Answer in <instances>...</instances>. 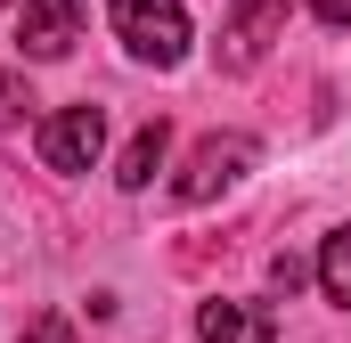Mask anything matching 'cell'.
Instances as JSON below:
<instances>
[{
    "label": "cell",
    "instance_id": "obj_2",
    "mask_svg": "<svg viewBox=\"0 0 351 343\" xmlns=\"http://www.w3.org/2000/svg\"><path fill=\"white\" fill-rule=\"evenodd\" d=\"M254 164H262V139H245V131H213V139H196V156H188V172L172 180V196H180V204H213L221 188H237Z\"/></svg>",
    "mask_w": 351,
    "mask_h": 343
},
{
    "label": "cell",
    "instance_id": "obj_11",
    "mask_svg": "<svg viewBox=\"0 0 351 343\" xmlns=\"http://www.w3.org/2000/svg\"><path fill=\"white\" fill-rule=\"evenodd\" d=\"M302 278H311V270H302V261H294V254H278V261H269V286H278V294H294Z\"/></svg>",
    "mask_w": 351,
    "mask_h": 343
},
{
    "label": "cell",
    "instance_id": "obj_8",
    "mask_svg": "<svg viewBox=\"0 0 351 343\" xmlns=\"http://www.w3.org/2000/svg\"><path fill=\"white\" fill-rule=\"evenodd\" d=\"M319 286H327V303L351 311V229H335V237L319 246Z\"/></svg>",
    "mask_w": 351,
    "mask_h": 343
},
{
    "label": "cell",
    "instance_id": "obj_9",
    "mask_svg": "<svg viewBox=\"0 0 351 343\" xmlns=\"http://www.w3.org/2000/svg\"><path fill=\"white\" fill-rule=\"evenodd\" d=\"M25 106H33L25 74H0V131H8V123H25Z\"/></svg>",
    "mask_w": 351,
    "mask_h": 343
},
{
    "label": "cell",
    "instance_id": "obj_6",
    "mask_svg": "<svg viewBox=\"0 0 351 343\" xmlns=\"http://www.w3.org/2000/svg\"><path fill=\"white\" fill-rule=\"evenodd\" d=\"M196 335L204 343H278V319L262 303H204L196 311Z\"/></svg>",
    "mask_w": 351,
    "mask_h": 343
},
{
    "label": "cell",
    "instance_id": "obj_4",
    "mask_svg": "<svg viewBox=\"0 0 351 343\" xmlns=\"http://www.w3.org/2000/svg\"><path fill=\"white\" fill-rule=\"evenodd\" d=\"M106 147V106H58L41 123V164L49 172H90Z\"/></svg>",
    "mask_w": 351,
    "mask_h": 343
},
{
    "label": "cell",
    "instance_id": "obj_1",
    "mask_svg": "<svg viewBox=\"0 0 351 343\" xmlns=\"http://www.w3.org/2000/svg\"><path fill=\"white\" fill-rule=\"evenodd\" d=\"M106 16H114L123 49L139 66H180L188 58V8L180 0H106Z\"/></svg>",
    "mask_w": 351,
    "mask_h": 343
},
{
    "label": "cell",
    "instance_id": "obj_10",
    "mask_svg": "<svg viewBox=\"0 0 351 343\" xmlns=\"http://www.w3.org/2000/svg\"><path fill=\"white\" fill-rule=\"evenodd\" d=\"M25 343H74V327H66V311H41V319L25 327Z\"/></svg>",
    "mask_w": 351,
    "mask_h": 343
},
{
    "label": "cell",
    "instance_id": "obj_5",
    "mask_svg": "<svg viewBox=\"0 0 351 343\" xmlns=\"http://www.w3.org/2000/svg\"><path fill=\"white\" fill-rule=\"evenodd\" d=\"M16 41H25V58H66L82 41V0H25L16 8Z\"/></svg>",
    "mask_w": 351,
    "mask_h": 343
},
{
    "label": "cell",
    "instance_id": "obj_13",
    "mask_svg": "<svg viewBox=\"0 0 351 343\" xmlns=\"http://www.w3.org/2000/svg\"><path fill=\"white\" fill-rule=\"evenodd\" d=\"M0 8H8V0H0Z\"/></svg>",
    "mask_w": 351,
    "mask_h": 343
},
{
    "label": "cell",
    "instance_id": "obj_3",
    "mask_svg": "<svg viewBox=\"0 0 351 343\" xmlns=\"http://www.w3.org/2000/svg\"><path fill=\"white\" fill-rule=\"evenodd\" d=\"M278 33H286V0H229V16H221V66L229 74L262 66Z\"/></svg>",
    "mask_w": 351,
    "mask_h": 343
},
{
    "label": "cell",
    "instance_id": "obj_12",
    "mask_svg": "<svg viewBox=\"0 0 351 343\" xmlns=\"http://www.w3.org/2000/svg\"><path fill=\"white\" fill-rule=\"evenodd\" d=\"M311 16H319V25H335V33H351V0H311Z\"/></svg>",
    "mask_w": 351,
    "mask_h": 343
},
{
    "label": "cell",
    "instance_id": "obj_7",
    "mask_svg": "<svg viewBox=\"0 0 351 343\" xmlns=\"http://www.w3.org/2000/svg\"><path fill=\"white\" fill-rule=\"evenodd\" d=\"M164 147H172V123H164V115H147V123L131 131V147H123L114 180H123V188H147V180L164 172Z\"/></svg>",
    "mask_w": 351,
    "mask_h": 343
}]
</instances>
